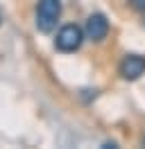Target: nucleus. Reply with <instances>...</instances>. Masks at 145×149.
I'll list each match as a JSON object with an SVG mask.
<instances>
[{
    "mask_svg": "<svg viewBox=\"0 0 145 149\" xmlns=\"http://www.w3.org/2000/svg\"><path fill=\"white\" fill-rule=\"evenodd\" d=\"M61 16V0H39L36 5V27L39 32H52Z\"/></svg>",
    "mask_w": 145,
    "mask_h": 149,
    "instance_id": "nucleus-1",
    "label": "nucleus"
},
{
    "mask_svg": "<svg viewBox=\"0 0 145 149\" xmlns=\"http://www.w3.org/2000/svg\"><path fill=\"white\" fill-rule=\"evenodd\" d=\"M84 41V32H82L77 25H63L57 34V41H54V47L59 52H75L77 47L82 45Z\"/></svg>",
    "mask_w": 145,
    "mask_h": 149,
    "instance_id": "nucleus-2",
    "label": "nucleus"
},
{
    "mask_svg": "<svg viewBox=\"0 0 145 149\" xmlns=\"http://www.w3.org/2000/svg\"><path fill=\"white\" fill-rule=\"evenodd\" d=\"M120 74H122V79H129V81H134L138 79L141 74L145 72V56L141 54H127L122 61H120Z\"/></svg>",
    "mask_w": 145,
    "mask_h": 149,
    "instance_id": "nucleus-3",
    "label": "nucleus"
},
{
    "mask_svg": "<svg viewBox=\"0 0 145 149\" xmlns=\"http://www.w3.org/2000/svg\"><path fill=\"white\" fill-rule=\"evenodd\" d=\"M84 34H86V38H91V41H104L109 34V20L102 16V14H93V16H89V20H86V27H84Z\"/></svg>",
    "mask_w": 145,
    "mask_h": 149,
    "instance_id": "nucleus-4",
    "label": "nucleus"
},
{
    "mask_svg": "<svg viewBox=\"0 0 145 149\" xmlns=\"http://www.w3.org/2000/svg\"><path fill=\"white\" fill-rule=\"evenodd\" d=\"M129 5H132L136 11H145V0H129Z\"/></svg>",
    "mask_w": 145,
    "mask_h": 149,
    "instance_id": "nucleus-5",
    "label": "nucleus"
},
{
    "mask_svg": "<svg viewBox=\"0 0 145 149\" xmlns=\"http://www.w3.org/2000/svg\"><path fill=\"white\" fill-rule=\"evenodd\" d=\"M0 20H2V14H0Z\"/></svg>",
    "mask_w": 145,
    "mask_h": 149,
    "instance_id": "nucleus-6",
    "label": "nucleus"
}]
</instances>
